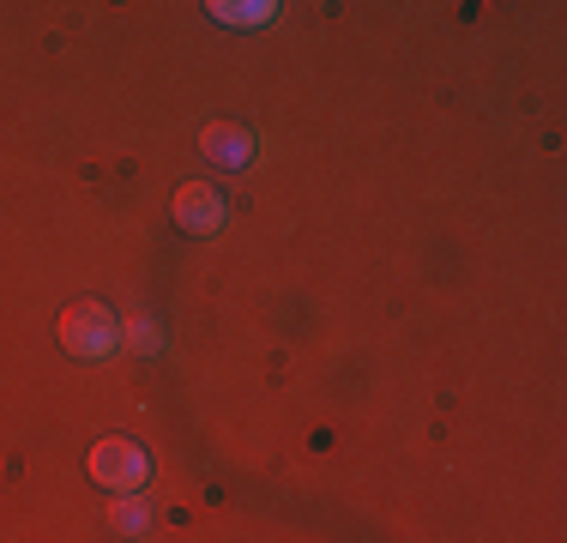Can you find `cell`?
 <instances>
[{
    "label": "cell",
    "mask_w": 567,
    "mask_h": 543,
    "mask_svg": "<svg viewBox=\"0 0 567 543\" xmlns=\"http://www.w3.org/2000/svg\"><path fill=\"white\" fill-rule=\"evenodd\" d=\"M61 345L73 350V357H110L121 345V320L110 303H97V296H85V303H73L61 315Z\"/></svg>",
    "instance_id": "cell-1"
},
{
    "label": "cell",
    "mask_w": 567,
    "mask_h": 543,
    "mask_svg": "<svg viewBox=\"0 0 567 543\" xmlns=\"http://www.w3.org/2000/svg\"><path fill=\"white\" fill-rule=\"evenodd\" d=\"M91 478L103 489H115V495H140V489L152 483V459H145V447H133L127 434H110V441L91 447Z\"/></svg>",
    "instance_id": "cell-2"
},
{
    "label": "cell",
    "mask_w": 567,
    "mask_h": 543,
    "mask_svg": "<svg viewBox=\"0 0 567 543\" xmlns=\"http://www.w3.org/2000/svg\"><path fill=\"white\" fill-rule=\"evenodd\" d=\"M175 224L194 229V236H212V229L224 224V194L206 182H182L175 187Z\"/></svg>",
    "instance_id": "cell-3"
},
{
    "label": "cell",
    "mask_w": 567,
    "mask_h": 543,
    "mask_svg": "<svg viewBox=\"0 0 567 543\" xmlns=\"http://www.w3.org/2000/svg\"><path fill=\"white\" fill-rule=\"evenodd\" d=\"M199 152L218 163V170H241V163H254V133L236 127V121H212L199 133Z\"/></svg>",
    "instance_id": "cell-4"
},
{
    "label": "cell",
    "mask_w": 567,
    "mask_h": 543,
    "mask_svg": "<svg viewBox=\"0 0 567 543\" xmlns=\"http://www.w3.org/2000/svg\"><path fill=\"white\" fill-rule=\"evenodd\" d=\"M212 7V19H224V24H266L278 12V0H206Z\"/></svg>",
    "instance_id": "cell-5"
},
{
    "label": "cell",
    "mask_w": 567,
    "mask_h": 543,
    "mask_svg": "<svg viewBox=\"0 0 567 543\" xmlns=\"http://www.w3.org/2000/svg\"><path fill=\"white\" fill-rule=\"evenodd\" d=\"M110 532L115 537H145V532H152V508H145V501H115V508H110Z\"/></svg>",
    "instance_id": "cell-6"
},
{
    "label": "cell",
    "mask_w": 567,
    "mask_h": 543,
    "mask_svg": "<svg viewBox=\"0 0 567 543\" xmlns=\"http://www.w3.org/2000/svg\"><path fill=\"white\" fill-rule=\"evenodd\" d=\"M121 345H133V350H157L164 338H157V326L145 320V315H133L127 326H121Z\"/></svg>",
    "instance_id": "cell-7"
}]
</instances>
